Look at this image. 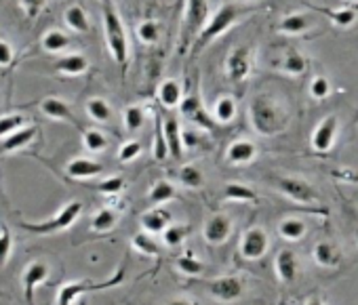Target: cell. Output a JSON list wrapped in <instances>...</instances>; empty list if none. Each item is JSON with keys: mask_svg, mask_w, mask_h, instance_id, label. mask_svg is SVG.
Segmentation results:
<instances>
[{"mask_svg": "<svg viewBox=\"0 0 358 305\" xmlns=\"http://www.w3.org/2000/svg\"><path fill=\"white\" fill-rule=\"evenodd\" d=\"M249 120H251V126L257 135L274 137L289 126V112L272 95L259 93L251 99Z\"/></svg>", "mask_w": 358, "mask_h": 305, "instance_id": "1", "label": "cell"}, {"mask_svg": "<svg viewBox=\"0 0 358 305\" xmlns=\"http://www.w3.org/2000/svg\"><path fill=\"white\" fill-rule=\"evenodd\" d=\"M251 13V9L236 5V3H224L215 13H211L209 24L205 26V30L201 32V36L194 40L192 45V55H199L205 47H209L215 38H220L222 34H226L230 28H234L238 22H243L247 15Z\"/></svg>", "mask_w": 358, "mask_h": 305, "instance_id": "2", "label": "cell"}, {"mask_svg": "<svg viewBox=\"0 0 358 305\" xmlns=\"http://www.w3.org/2000/svg\"><path fill=\"white\" fill-rule=\"evenodd\" d=\"M103 30H106V45H108L112 59L120 68H124L129 61V38H127V30L122 26V20L114 11L112 5L103 7Z\"/></svg>", "mask_w": 358, "mask_h": 305, "instance_id": "3", "label": "cell"}, {"mask_svg": "<svg viewBox=\"0 0 358 305\" xmlns=\"http://www.w3.org/2000/svg\"><path fill=\"white\" fill-rule=\"evenodd\" d=\"M80 213H83V202L72 200L57 215H53L51 219H45V221H20V228L28 230V232H32L36 236H51V234H59V232L72 228L74 221L80 217Z\"/></svg>", "mask_w": 358, "mask_h": 305, "instance_id": "4", "label": "cell"}, {"mask_svg": "<svg viewBox=\"0 0 358 305\" xmlns=\"http://www.w3.org/2000/svg\"><path fill=\"white\" fill-rule=\"evenodd\" d=\"M127 276V267L120 265L108 280L103 282H93V280H76V282H68L59 288L57 295V305H74L76 299H80L87 292H95V290H103V288H114L118 284L124 282Z\"/></svg>", "mask_w": 358, "mask_h": 305, "instance_id": "5", "label": "cell"}, {"mask_svg": "<svg viewBox=\"0 0 358 305\" xmlns=\"http://www.w3.org/2000/svg\"><path fill=\"white\" fill-rule=\"evenodd\" d=\"M209 20H211L209 0H188L184 13V28H182V47L192 45L201 36Z\"/></svg>", "mask_w": 358, "mask_h": 305, "instance_id": "6", "label": "cell"}, {"mask_svg": "<svg viewBox=\"0 0 358 305\" xmlns=\"http://www.w3.org/2000/svg\"><path fill=\"white\" fill-rule=\"evenodd\" d=\"M276 190L289 198L291 202H299V204H316L320 200L316 188L312 184H308L301 177H276L274 179Z\"/></svg>", "mask_w": 358, "mask_h": 305, "instance_id": "7", "label": "cell"}, {"mask_svg": "<svg viewBox=\"0 0 358 305\" xmlns=\"http://www.w3.org/2000/svg\"><path fill=\"white\" fill-rule=\"evenodd\" d=\"M226 76L234 84H243L253 70V51L251 47H236L228 53L226 64H224Z\"/></svg>", "mask_w": 358, "mask_h": 305, "instance_id": "8", "label": "cell"}, {"mask_svg": "<svg viewBox=\"0 0 358 305\" xmlns=\"http://www.w3.org/2000/svg\"><path fill=\"white\" fill-rule=\"evenodd\" d=\"M337 133H339V118L335 114L324 116L310 135L312 149L318 151V154H327V151L333 149V145L337 141Z\"/></svg>", "mask_w": 358, "mask_h": 305, "instance_id": "9", "label": "cell"}, {"mask_svg": "<svg viewBox=\"0 0 358 305\" xmlns=\"http://www.w3.org/2000/svg\"><path fill=\"white\" fill-rule=\"evenodd\" d=\"M268 248H270V238H268V234H266V230H262V228H249L245 234H243V238H241V244H238V253H241V257L243 259H247V261H257V259H262L266 253H268Z\"/></svg>", "mask_w": 358, "mask_h": 305, "instance_id": "10", "label": "cell"}, {"mask_svg": "<svg viewBox=\"0 0 358 305\" xmlns=\"http://www.w3.org/2000/svg\"><path fill=\"white\" fill-rule=\"evenodd\" d=\"M232 230H234L232 219L226 213H215L207 219L203 228V238L209 246H222L232 236Z\"/></svg>", "mask_w": 358, "mask_h": 305, "instance_id": "11", "label": "cell"}, {"mask_svg": "<svg viewBox=\"0 0 358 305\" xmlns=\"http://www.w3.org/2000/svg\"><path fill=\"white\" fill-rule=\"evenodd\" d=\"M209 292L222 303H234L245 295V284L238 276H222L207 282Z\"/></svg>", "mask_w": 358, "mask_h": 305, "instance_id": "12", "label": "cell"}, {"mask_svg": "<svg viewBox=\"0 0 358 305\" xmlns=\"http://www.w3.org/2000/svg\"><path fill=\"white\" fill-rule=\"evenodd\" d=\"M49 276V265L45 261H32L26 265L24 276H22V284H24V297L28 301V305L34 303V290L38 284H43Z\"/></svg>", "mask_w": 358, "mask_h": 305, "instance_id": "13", "label": "cell"}, {"mask_svg": "<svg viewBox=\"0 0 358 305\" xmlns=\"http://www.w3.org/2000/svg\"><path fill=\"white\" fill-rule=\"evenodd\" d=\"M257 158V145L251 139H236L226 149V161L234 167L251 165Z\"/></svg>", "mask_w": 358, "mask_h": 305, "instance_id": "14", "label": "cell"}, {"mask_svg": "<svg viewBox=\"0 0 358 305\" xmlns=\"http://www.w3.org/2000/svg\"><path fill=\"white\" fill-rule=\"evenodd\" d=\"M297 257L291 248H280L274 257V274L282 284H291L297 276Z\"/></svg>", "mask_w": 358, "mask_h": 305, "instance_id": "15", "label": "cell"}, {"mask_svg": "<svg viewBox=\"0 0 358 305\" xmlns=\"http://www.w3.org/2000/svg\"><path fill=\"white\" fill-rule=\"evenodd\" d=\"M36 135H38V126L28 124V126H22L15 133L3 137V139H0V156H5V154H9V151H17L22 147H26Z\"/></svg>", "mask_w": 358, "mask_h": 305, "instance_id": "16", "label": "cell"}, {"mask_svg": "<svg viewBox=\"0 0 358 305\" xmlns=\"http://www.w3.org/2000/svg\"><path fill=\"white\" fill-rule=\"evenodd\" d=\"M312 259L316 261V265L327 267V269H335L341 263V251L337 244L329 242V240H320L314 244L312 248Z\"/></svg>", "mask_w": 358, "mask_h": 305, "instance_id": "17", "label": "cell"}, {"mask_svg": "<svg viewBox=\"0 0 358 305\" xmlns=\"http://www.w3.org/2000/svg\"><path fill=\"white\" fill-rule=\"evenodd\" d=\"M158 101L162 107H179L184 101V89H182V82L175 80V78H166L158 84Z\"/></svg>", "mask_w": 358, "mask_h": 305, "instance_id": "18", "label": "cell"}, {"mask_svg": "<svg viewBox=\"0 0 358 305\" xmlns=\"http://www.w3.org/2000/svg\"><path fill=\"white\" fill-rule=\"evenodd\" d=\"M66 173L72 179H93L103 173V165L91 158H72L66 165Z\"/></svg>", "mask_w": 358, "mask_h": 305, "instance_id": "19", "label": "cell"}, {"mask_svg": "<svg viewBox=\"0 0 358 305\" xmlns=\"http://www.w3.org/2000/svg\"><path fill=\"white\" fill-rule=\"evenodd\" d=\"M162 128H164V137H166V145H169V154L179 161L184 154V141H182V126H179L177 118H162Z\"/></svg>", "mask_w": 358, "mask_h": 305, "instance_id": "20", "label": "cell"}, {"mask_svg": "<svg viewBox=\"0 0 358 305\" xmlns=\"http://www.w3.org/2000/svg\"><path fill=\"white\" fill-rule=\"evenodd\" d=\"M171 221H173L171 213L166 209H162V207H152L150 211H145L141 215V228L145 232L154 234V236L156 234H162L171 225Z\"/></svg>", "mask_w": 358, "mask_h": 305, "instance_id": "21", "label": "cell"}, {"mask_svg": "<svg viewBox=\"0 0 358 305\" xmlns=\"http://www.w3.org/2000/svg\"><path fill=\"white\" fill-rule=\"evenodd\" d=\"M179 110H182V114H184L188 120L196 122L199 126H203V128H207V131H211V128L215 126V124L211 122V118L207 116V112H205V107H203V103L199 101L196 95L184 97V101H182V105H179Z\"/></svg>", "mask_w": 358, "mask_h": 305, "instance_id": "22", "label": "cell"}, {"mask_svg": "<svg viewBox=\"0 0 358 305\" xmlns=\"http://www.w3.org/2000/svg\"><path fill=\"white\" fill-rule=\"evenodd\" d=\"M41 110H43L45 116H49L53 120H64V122L76 124V118H74L72 107L64 99H59V97H47V99H43L41 101Z\"/></svg>", "mask_w": 358, "mask_h": 305, "instance_id": "23", "label": "cell"}, {"mask_svg": "<svg viewBox=\"0 0 358 305\" xmlns=\"http://www.w3.org/2000/svg\"><path fill=\"white\" fill-rule=\"evenodd\" d=\"M222 200H226V202H238V204H249V202H257L259 196L255 194V190H251L249 186H245L241 181H228L224 186Z\"/></svg>", "mask_w": 358, "mask_h": 305, "instance_id": "24", "label": "cell"}, {"mask_svg": "<svg viewBox=\"0 0 358 305\" xmlns=\"http://www.w3.org/2000/svg\"><path fill=\"white\" fill-rule=\"evenodd\" d=\"M312 17L306 13H289L278 22V32L287 34V36H299L303 32L310 30Z\"/></svg>", "mask_w": 358, "mask_h": 305, "instance_id": "25", "label": "cell"}, {"mask_svg": "<svg viewBox=\"0 0 358 305\" xmlns=\"http://www.w3.org/2000/svg\"><path fill=\"white\" fill-rule=\"evenodd\" d=\"M55 70H59L66 76H80L89 70V59L83 53H70L55 61Z\"/></svg>", "mask_w": 358, "mask_h": 305, "instance_id": "26", "label": "cell"}, {"mask_svg": "<svg viewBox=\"0 0 358 305\" xmlns=\"http://www.w3.org/2000/svg\"><path fill=\"white\" fill-rule=\"evenodd\" d=\"M308 232V225L303 219L299 217H285L280 223H278V236L287 242H297L306 236Z\"/></svg>", "mask_w": 358, "mask_h": 305, "instance_id": "27", "label": "cell"}, {"mask_svg": "<svg viewBox=\"0 0 358 305\" xmlns=\"http://www.w3.org/2000/svg\"><path fill=\"white\" fill-rule=\"evenodd\" d=\"M175 267H177L179 274H184V276H188V278H196V276H203V274L207 271V265H205L199 257H194L192 253L179 255V257L175 259Z\"/></svg>", "mask_w": 358, "mask_h": 305, "instance_id": "28", "label": "cell"}, {"mask_svg": "<svg viewBox=\"0 0 358 305\" xmlns=\"http://www.w3.org/2000/svg\"><path fill=\"white\" fill-rule=\"evenodd\" d=\"M238 114V105H236V99L230 97V95H224L215 101V107H213V118L215 122L220 124H230Z\"/></svg>", "mask_w": 358, "mask_h": 305, "instance_id": "29", "label": "cell"}, {"mask_svg": "<svg viewBox=\"0 0 358 305\" xmlns=\"http://www.w3.org/2000/svg\"><path fill=\"white\" fill-rule=\"evenodd\" d=\"M173 198H177V188H175L171 181H166V179L156 181V184L152 186L150 194H148V200H150V204H154V207H162V204L171 202Z\"/></svg>", "mask_w": 358, "mask_h": 305, "instance_id": "30", "label": "cell"}, {"mask_svg": "<svg viewBox=\"0 0 358 305\" xmlns=\"http://www.w3.org/2000/svg\"><path fill=\"white\" fill-rule=\"evenodd\" d=\"M116 223H118V211L112 209V207H103V209H99V211L93 215V219H91V230L97 232V234H106V232L114 230Z\"/></svg>", "mask_w": 358, "mask_h": 305, "instance_id": "31", "label": "cell"}, {"mask_svg": "<svg viewBox=\"0 0 358 305\" xmlns=\"http://www.w3.org/2000/svg\"><path fill=\"white\" fill-rule=\"evenodd\" d=\"M64 20H66V24H68V28H72V30H74V32H78V34H87V32L91 30L89 15H87V11H85L80 5H72V7H68V9H66V15H64Z\"/></svg>", "mask_w": 358, "mask_h": 305, "instance_id": "32", "label": "cell"}, {"mask_svg": "<svg viewBox=\"0 0 358 305\" xmlns=\"http://www.w3.org/2000/svg\"><path fill=\"white\" fill-rule=\"evenodd\" d=\"M314 11L322 13L324 17H329L337 28H350L356 24V11L354 9H322V7H312Z\"/></svg>", "mask_w": 358, "mask_h": 305, "instance_id": "33", "label": "cell"}, {"mask_svg": "<svg viewBox=\"0 0 358 305\" xmlns=\"http://www.w3.org/2000/svg\"><path fill=\"white\" fill-rule=\"evenodd\" d=\"M133 248L139 253V255H145V257H158L160 255V246H158V242L154 240V234H150V232H137L135 236H133Z\"/></svg>", "mask_w": 358, "mask_h": 305, "instance_id": "34", "label": "cell"}, {"mask_svg": "<svg viewBox=\"0 0 358 305\" xmlns=\"http://www.w3.org/2000/svg\"><path fill=\"white\" fill-rule=\"evenodd\" d=\"M87 114H89L91 120L101 122V124L112 120V107H110V103L103 97H91L87 101Z\"/></svg>", "mask_w": 358, "mask_h": 305, "instance_id": "35", "label": "cell"}, {"mask_svg": "<svg viewBox=\"0 0 358 305\" xmlns=\"http://www.w3.org/2000/svg\"><path fill=\"white\" fill-rule=\"evenodd\" d=\"M282 72L289 76H301L308 72V59L299 51H289L282 59Z\"/></svg>", "mask_w": 358, "mask_h": 305, "instance_id": "36", "label": "cell"}, {"mask_svg": "<svg viewBox=\"0 0 358 305\" xmlns=\"http://www.w3.org/2000/svg\"><path fill=\"white\" fill-rule=\"evenodd\" d=\"M70 47V36L62 30H49L43 36V49L49 53H62Z\"/></svg>", "mask_w": 358, "mask_h": 305, "instance_id": "37", "label": "cell"}, {"mask_svg": "<svg viewBox=\"0 0 358 305\" xmlns=\"http://www.w3.org/2000/svg\"><path fill=\"white\" fill-rule=\"evenodd\" d=\"M152 156L158 163H164L171 154H169V145H166V137H164V128H162V118H156V131H154V143H152Z\"/></svg>", "mask_w": 358, "mask_h": 305, "instance_id": "38", "label": "cell"}, {"mask_svg": "<svg viewBox=\"0 0 358 305\" xmlns=\"http://www.w3.org/2000/svg\"><path fill=\"white\" fill-rule=\"evenodd\" d=\"M122 122H124V128L129 133H137L143 128L145 124V112L141 105H127L124 107V114H122Z\"/></svg>", "mask_w": 358, "mask_h": 305, "instance_id": "39", "label": "cell"}, {"mask_svg": "<svg viewBox=\"0 0 358 305\" xmlns=\"http://www.w3.org/2000/svg\"><path fill=\"white\" fill-rule=\"evenodd\" d=\"M179 181H182V186L190 188V190H201L205 186V175L199 167L194 165H186L179 169Z\"/></svg>", "mask_w": 358, "mask_h": 305, "instance_id": "40", "label": "cell"}, {"mask_svg": "<svg viewBox=\"0 0 358 305\" xmlns=\"http://www.w3.org/2000/svg\"><path fill=\"white\" fill-rule=\"evenodd\" d=\"M190 234V225H175L171 223L164 232H162V242L169 248H177L179 244H184V240Z\"/></svg>", "mask_w": 358, "mask_h": 305, "instance_id": "41", "label": "cell"}, {"mask_svg": "<svg viewBox=\"0 0 358 305\" xmlns=\"http://www.w3.org/2000/svg\"><path fill=\"white\" fill-rule=\"evenodd\" d=\"M83 145L87 151L97 154V151H103L108 147V137H106V133H101L97 128H89L83 133Z\"/></svg>", "mask_w": 358, "mask_h": 305, "instance_id": "42", "label": "cell"}, {"mask_svg": "<svg viewBox=\"0 0 358 305\" xmlns=\"http://www.w3.org/2000/svg\"><path fill=\"white\" fill-rule=\"evenodd\" d=\"M137 36L143 45H156L160 40V24L154 20H145L137 26Z\"/></svg>", "mask_w": 358, "mask_h": 305, "instance_id": "43", "label": "cell"}, {"mask_svg": "<svg viewBox=\"0 0 358 305\" xmlns=\"http://www.w3.org/2000/svg\"><path fill=\"white\" fill-rule=\"evenodd\" d=\"M26 126V118L22 114H9V116H3L0 118V139L15 133L17 128Z\"/></svg>", "mask_w": 358, "mask_h": 305, "instance_id": "44", "label": "cell"}, {"mask_svg": "<svg viewBox=\"0 0 358 305\" xmlns=\"http://www.w3.org/2000/svg\"><path fill=\"white\" fill-rule=\"evenodd\" d=\"M308 91H310V97H312V99L322 101V99H327L329 93H331V82H329V78H324V76H314L312 82H310V87H308Z\"/></svg>", "mask_w": 358, "mask_h": 305, "instance_id": "45", "label": "cell"}, {"mask_svg": "<svg viewBox=\"0 0 358 305\" xmlns=\"http://www.w3.org/2000/svg\"><path fill=\"white\" fill-rule=\"evenodd\" d=\"M141 149H143L141 143L137 139H131V141H127V143L120 145V149H118V161L120 163H133L135 158H139Z\"/></svg>", "mask_w": 358, "mask_h": 305, "instance_id": "46", "label": "cell"}, {"mask_svg": "<svg viewBox=\"0 0 358 305\" xmlns=\"http://www.w3.org/2000/svg\"><path fill=\"white\" fill-rule=\"evenodd\" d=\"M13 253V238L7 228L0 230V267H5Z\"/></svg>", "mask_w": 358, "mask_h": 305, "instance_id": "47", "label": "cell"}, {"mask_svg": "<svg viewBox=\"0 0 358 305\" xmlns=\"http://www.w3.org/2000/svg\"><path fill=\"white\" fill-rule=\"evenodd\" d=\"M122 188H124V179L122 177H108L101 184H97V192H101L106 196H116V194L122 192Z\"/></svg>", "mask_w": 358, "mask_h": 305, "instance_id": "48", "label": "cell"}, {"mask_svg": "<svg viewBox=\"0 0 358 305\" xmlns=\"http://www.w3.org/2000/svg\"><path fill=\"white\" fill-rule=\"evenodd\" d=\"M182 141H184V149H196L203 143V135L196 128H184L182 131Z\"/></svg>", "mask_w": 358, "mask_h": 305, "instance_id": "49", "label": "cell"}, {"mask_svg": "<svg viewBox=\"0 0 358 305\" xmlns=\"http://www.w3.org/2000/svg\"><path fill=\"white\" fill-rule=\"evenodd\" d=\"M17 3L22 5V9L26 11V15L32 20V17H36L43 11V7L47 5V0H17Z\"/></svg>", "mask_w": 358, "mask_h": 305, "instance_id": "50", "label": "cell"}, {"mask_svg": "<svg viewBox=\"0 0 358 305\" xmlns=\"http://www.w3.org/2000/svg\"><path fill=\"white\" fill-rule=\"evenodd\" d=\"M13 59H15V51H13V47H11L7 40H0V68L11 66V64H13Z\"/></svg>", "mask_w": 358, "mask_h": 305, "instance_id": "51", "label": "cell"}, {"mask_svg": "<svg viewBox=\"0 0 358 305\" xmlns=\"http://www.w3.org/2000/svg\"><path fill=\"white\" fill-rule=\"evenodd\" d=\"M335 177H337V179H341V181H348V184H358V173H352V171H348V169L337 171V173H335Z\"/></svg>", "mask_w": 358, "mask_h": 305, "instance_id": "52", "label": "cell"}, {"mask_svg": "<svg viewBox=\"0 0 358 305\" xmlns=\"http://www.w3.org/2000/svg\"><path fill=\"white\" fill-rule=\"evenodd\" d=\"M303 305H324V301H322V299H320L318 295H312V297H310V299H308V301H306Z\"/></svg>", "mask_w": 358, "mask_h": 305, "instance_id": "53", "label": "cell"}, {"mask_svg": "<svg viewBox=\"0 0 358 305\" xmlns=\"http://www.w3.org/2000/svg\"><path fill=\"white\" fill-rule=\"evenodd\" d=\"M164 305H194V303L190 299H173V301H169Z\"/></svg>", "mask_w": 358, "mask_h": 305, "instance_id": "54", "label": "cell"}, {"mask_svg": "<svg viewBox=\"0 0 358 305\" xmlns=\"http://www.w3.org/2000/svg\"><path fill=\"white\" fill-rule=\"evenodd\" d=\"M354 234H356V240H358V223H356V228H354Z\"/></svg>", "mask_w": 358, "mask_h": 305, "instance_id": "55", "label": "cell"}, {"mask_svg": "<svg viewBox=\"0 0 358 305\" xmlns=\"http://www.w3.org/2000/svg\"><path fill=\"white\" fill-rule=\"evenodd\" d=\"M247 3H259V0H247Z\"/></svg>", "mask_w": 358, "mask_h": 305, "instance_id": "56", "label": "cell"}, {"mask_svg": "<svg viewBox=\"0 0 358 305\" xmlns=\"http://www.w3.org/2000/svg\"><path fill=\"white\" fill-rule=\"evenodd\" d=\"M348 3H358V0H348Z\"/></svg>", "mask_w": 358, "mask_h": 305, "instance_id": "57", "label": "cell"}, {"mask_svg": "<svg viewBox=\"0 0 358 305\" xmlns=\"http://www.w3.org/2000/svg\"><path fill=\"white\" fill-rule=\"evenodd\" d=\"M78 305H87V303H78Z\"/></svg>", "mask_w": 358, "mask_h": 305, "instance_id": "58", "label": "cell"}, {"mask_svg": "<svg viewBox=\"0 0 358 305\" xmlns=\"http://www.w3.org/2000/svg\"><path fill=\"white\" fill-rule=\"evenodd\" d=\"M0 297H5V295H3V292H0Z\"/></svg>", "mask_w": 358, "mask_h": 305, "instance_id": "59", "label": "cell"}]
</instances>
